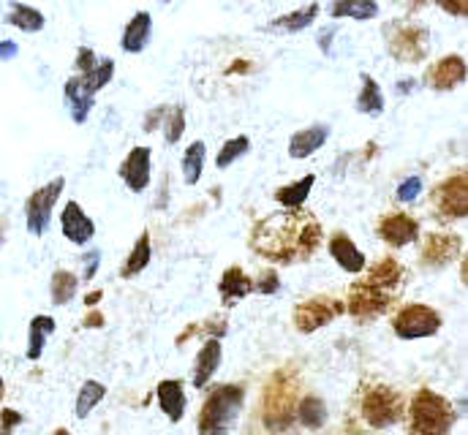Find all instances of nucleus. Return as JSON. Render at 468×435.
I'll list each match as a JSON object with an SVG mask.
<instances>
[{"label":"nucleus","mask_w":468,"mask_h":435,"mask_svg":"<svg viewBox=\"0 0 468 435\" xmlns=\"http://www.w3.org/2000/svg\"><path fill=\"white\" fill-rule=\"evenodd\" d=\"M324 239V226L305 207H283L261 218L250 231V250L275 264L311 261Z\"/></svg>","instance_id":"nucleus-1"},{"label":"nucleus","mask_w":468,"mask_h":435,"mask_svg":"<svg viewBox=\"0 0 468 435\" xmlns=\"http://www.w3.org/2000/svg\"><path fill=\"white\" fill-rule=\"evenodd\" d=\"M153 150L150 147H144V144H136L128 155H125V161H122V166H120V180L128 186V191H133V194H142V191H147V186H150V169H153V155H150Z\"/></svg>","instance_id":"nucleus-15"},{"label":"nucleus","mask_w":468,"mask_h":435,"mask_svg":"<svg viewBox=\"0 0 468 435\" xmlns=\"http://www.w3.org/2000/svg\"><path fill=\"white\" fill-rule=\"evenodd\" d=\"M458 422L455 406L433 389H417L409 403V433L444 435Z\"/></svg>","instance_id":"nucleus-4"},{"label":"nucleus","mask_w":468,"mask_h":435,"mask_svg":"<svg viewBox=\"0 0 468 435\" xmlns=\"http://www.w3.org/2000/svg\"><path fill=\"white\" fill-rule=\"evenodd\" d=\"M164 114H166V107H155V109H153V111H150V117H144V131H153L155 125H161Z\"/></svg>","instance_id":"nucleus-43"},{"label":"nucleus","mask_w":468,"mask_h":435,"mask_svg":"<svg viewBox=\"0 0 468 435\" xmlns=\"http://www.w3.org/2000/svg\"><path fill=\"white\" fill-rule=\"evenodd\" d=\"M99 300H101V292H93V294H88V300H85V302H88V305H96Z\"/></svg>","instance_id":"nucleus-47"},{"label":"nucleus","mask_w":468,"mask_h":435,"mask_svg":"<svg viewBox=\"0 0 468 435\" xmlns=\"http://www.w3.org/2000/svg\"><path fill=\"white\" fill-rule=\"evenodd\" d=\"M327 250H330V256L335 259V264H338L341 270L351 272V275L362 272L365 264H367L365 253L354 245V239H351L346 231H335V234L330 237V242H327Z\"/></svg>","instance_id":"nucleus-19"},{"label":"nucleus","mask_w":468,"mask_h":435,"mask_svg":"<svg viewBox=\"0 0 468 435\" xmlns=\"http://www.w3.org/2000/svg\"><path fill=\"white\" fill-rule=\"evenodd\" d=\"M356 111L370 114V117H378L384 111V93H381L378 82L370 74H362V88H359V96H356Z\"/></svg>","instance_id":"nucleus-33"},{"label":"nucleus","mask_w":468,"mask_h":435,"mask_svg":"<svg viewBox=\"0 0 468 435\" xmlns=\"http://www.w3.org/2000/svg\"><path fill=\"white\" fill-rule=\"evenodd\" d=\"M376 234L389 248H406L420 239V223L409 213H384L376 223Z\"/></svg>","instance_id":"nucleus-13"},{"label":"nucleus","mask_w":468,"mask_h":435,"mask_svg":"<svg viewBox=\"0 0 468 435\" xmlns=\"http://www.w3.org/2000/svg\"><path fill=\"white\" fill-rule=\"evenodd\" d=\"M431 205L436 220L441 223H452V220H466L468 218V175L466 172H455L450 177H444L433 194H431Z\"/></svg>","instance_id":"nucleus-7"},{"label":"nucleus","mask_w":468,"mask_h":435,"mask_svg":"<svg viewBox=\"0 0 468 435\" xmlns=\"http://www.w3.org/2000/svg\"><path fill=\"white\" fill-rule=\"evenodd\" d=\"M99 259H101V253L99 250H90L82 261H85V272H82V281H93V275H96V270H99Z\"/></svg>","instance_id":"nucleus-41"},{"label":"nucleus","mask_w":468,"mask_h":435,"mask_svg":"<svg viewBox=\"0 0 468 435\" xmlns=\"http://www.w3.org/2000/svg\"><path fill=\"white\" fill-rule=\"evenodd\" d=\"M439 5L452 16H466L468 14V0H439Z\"/></svg>","instance_id":"nucleus-40"},{"label":"nucleus","mask_w":468,"mask_h":435,"mask_svg":"<svg viewBox=\"0 0 468 435\" xmlns=\"http://www.w3.org/2000/svg\"><path fill=\"white\" fill-rule=\"evenodd\" d=\"M85 326H90V329L104 326V316H101L99 311H90V313H88V319H85Z\"/></svg>","instance_id":"nucleus-45"},{"label":"nucleus","mask_w":468,"mask_h":435,"mask_svg":"<svg viewBox=\"0 0 468 435\" xmlns=\"http://www.w3.org/2000/svg\"><path fill=\"white\" fill-rule=\"evenodd\" d=\"M297 419L308 430H319L327 422V403L319 395H305L297 403Z\"/></svg>","instance_id":"nucleus-29"},{"label":"nucleus","mask_w":468,"mask_h":435,"mask_svg":"<svg viewBox=\"0 0 468 435\" xmlns=\"http://www.w3.org/2000/svg\"><path fill=\"white\" fill-rule=\"evenodd\" d=\"M389 58L403 63V66H417L425 63L428 52H431V33L422 25H395L387 41Z\"/></svg>","instance_id":"nucleus-9"},{"label":"nucleus","mask_w":468,"mask_h":435,"mask_svg":"<svg viewBox=\"0 0 468 435\" xmlns=\"http://www.w3.org/2000/svg\"><path fill=\"white\" fill-rule=\"evenodd\" d=\"M5 22L14 25V27H19L22 33H38L47 25L44 14L38 8H33V5H25V3H14L11 11L5 14Z\"/></svg>","instance_id":"nucleus-32"},{"label":"nucleus","mask_w":468,"mask_h":435,"mask_svg":"<svg viewBox=\"0 0 468 435\" xmlns=\"http://www.w3.org/2000/svg\"><path fill=\"white\" fill-rule=\"evenodd\" d=\"M150 36H153V16H150V11H136L131 16V22L125 25V30H122L120 47L128 55H139L150 44Z\"/></svg>","instance_id":"nucleus-21"},{"label":"nucleus","mask_w":468,"mask_h":435,"mask_svg":"<svg viewBox=\"0 0 468 435\" xmlns=\"http://www.w3.org/2000/svg\"><path fill=\"white\" fill-rule=\"evenodd\" d=\"M205 161H207V144H205V142H191L188 150L183 153V161H180L186 186H197V183L202 180Z\"/></svg>","instance_id":"nucleus-30"},{"label":"nucleus","mask_w":468,"mask_h":435,"mask_svg":"<svg viewBox=\"0 0 468 435\" xmlns=\"http://www.w3.org/2000/svg\"><path fill=\"white\" fill-rule=\"evenodd\" d=\"M60 231L69 242L88 245L96 237V223L88 218V213L77 202H69L60 213Z\"/></svg>","instance_id":"nucleus-16"},{"label":"nucleus","mask_w":468,"mask_h":435,"mask_svg":"<svg viewBox=\"0 0 468 435\" xmlns=\"http://www.w3.org/2000/svg\"><path fill=\"white\" fill-rule=\"evenodd\" d=\"M19 422H22V417H19L16 411L5 408V411H3V417H0V430H3V433H8V430H11L14 425H19Z\"/></svg>","instance_id":"nucleus-42"},{"label":"nucleus","mask_w":468,"mask_h":435,"mask_svg":"<svg viewBox=\"0 0 468 435\" xmlns=\"http://www.w3.org/2000/svg\"><path fill=\"white\" fill-rule=\"evenodd\" d=\"M444 324L441 313L425 302H409L403 305L395 316H392V332L400 340H422V337H433L439 334V329Z\"/></svg>","instance_id":"nucleus-8"},{"label":"nucleus","mask_w":468,"mask_h":435,"mask_svg":"<svg viewBox=\"0 0 468 435\" xmlns=\"http://www.w3.org/2000/svg\"><path fill=\"white\" fill-rule=\"evenodd\" d=\"M80 292V278L71 272V270H58L52 272V281H49V297H52V305H69Z\"/></svg>","instance_id":"nucleus-31"},{"label":"nucleus","mask_w":468,"mask_h":435,"mask_svg":"<svg viewBox=\"0 0 468 435\" xmlns=\"http://www.w3.org/2000/svg\"><path fill=\"white\" fill-rule=\"evenodd\" d=\"M161 3H169V0H161Z\"/></svg>","instance_id":"nucleus-51"},{"label":"nucleus","mask_w":468,"mask_h":435,"mask_svg":"<svg viewBox=\"0 0 468 435\" xmlns=\"http://www.w3.org/2000/svg\"><path fill=\"white\" fill-rule=\"evenodd\" d=\"M242 403H245V387L242 384L216 387L202 403L197 430L202 435L229 433L234 422H237V417H239V411H242Z\"/></svg>","instance_id":"nucleus-5"},{"label":"nucleus","mask_w":468,"mask_h":435,"mask_svg":"<svg viewBox=\"0 0 468 435\" xmlns=\"http://www.w3.org/2000/svg\"><path fill=\"white\" fill-rule=\"evenodd\" d=\"M63 96H66V104H69V109H71V120H74L77 125L88 122L90 109H93V104H96V96H93L90 90H85V88H82L80 74H74V77L66 82Z\"/></svg>","instance_id":"nucleus-24"},{"label":"nucleus","mask_w":468,"mask_h":435,"mask_svg":"<svg viewBox=\"0 0 468 435\" xmlns=\"http://www.w3.org/2000/svg\"><path fill=\"white\" fill-rule=\"evenodd\" d=\"M99 63V58H96V52L90 49V47H82L80 52H77V63H74V69L82 74V71H90L93 66Z\"/></svg>","instance_id":"nucleus-39"},{"label":"nucleus","mask_w":468,"mask_h":435,"mask_svg":"<svg viewBox=\"0 0 468 435\" xmlns=\"http://www.w3.org/2000/svg\"><path fill=\"white\" fill-rule=\"evenodd\" d=\"M330 139V125L324 122H316V125H308L297 133H292L289 139V158L294 161H303V158H311L316 150H322Z\"/></svg>","instance_id":"nucleus-18"},{"label":"nucleus","mask_w":468,"mask_h":435,"mask_svg":"<svg viewBox=\"0 0 468 435\" xmlns=\"http://www.w3.org/2000/svg\"><path fill=\"white\" fill-rule=\"evenodd\" d=\"M16 52H19V47L14 41H0V60H11V58H16Z\"/></svg>","instance_id":"nucleus-44"},{"label":"nucleus","mask_w":468,"mask_h":435,"mask_svg":"<svg viewBox=\"0 0 468 435\" xmlns=\"http://www.w3.org/2000/svg\"><path fill=\"white\" fill-rule=\"evenodd\" d=\"M66 188V177H55L47 186L36 188L27 202H25V226L33 237H44L49 223H52V210Z\"/></svg>","instance_id":"nucleus-10"},{"label":"nucleus","mask_w":468,"mask_h":435,"mask_svg":"<svg viewBox=\"0 0 468 435\" xmlns=\"http://www.w3.org/2000/svg\"><path fill=\"white\" fill-rule=\"evenodd\" d=\"M150 256H153L150 234H147V231H142V234H139V239L133 242L131 253L125 256V261H122V267H120V275H122V278H136V275L150 264Z\"/></svg>","instance_id":"nucleus-28"},{"label":"nucleus","mask_w":468,"mask_h":435,"mask_svg":"<svg viewBox=\"0 0 468 435\" xmlns=\"http://www.w3.org/2000/svg\"><path fill=\"white\" fill-rule=\"evenodd\" d=\"M314 183H316V175H305V177H300V180H294V183H289V186H281V188L275 191L272 199H275L281 207H303L305 199H308L311 191H314Z\"/></svg>","instance_id":"nucleus-27"},{"label":"nucleus","mask_w":468,"mask_h":435,"mask_svg":"<svg viewBox=\"0 0 468 435\" xmlns=\"http://www.w3.org/2000/svg\"><path fill=\"white\" fill-rule=\"evenodd\" d=\"M3 389H5V387H3V378H0V398H3Z\"/></svg>","instance_id":"nucleus-49"},{"label":"nucleus","mask_w":468,"mask_h":435,"mask_svg":"<svg viewBox=\"0 0 468 435\" xmlns=\"http://www.w3.org/2000/svg\"><path fill=\"white\" fill-rule=\"evenodd\" d=\"M422 188H425V180H422L420 175H411V177H406V180L398 186L395 199H398V202H417V199L422 196Z\"/></svg>","instance_id":"nucleus-37"},{"label":"nucleus","mask_w":468,"mask_h":435,"mask_svg":"<svg viewBox=\"0 0 468 435\" xmlns=\"http://www.w3.org/2000/svg\"><path fill=\"white\" fill-rule=\"evenodd\" d=\"M356 275L359 278L349 286L344 302L354 322H376L378 316L389 313L409 286V270L395 256H384Z\"/></svg>","instance_id":"nucleus-2"},{"label":"nucleus","mask_w":468,"mask_h":435,"mask_svg":"<svg viewBox=\"0 0 468 435\" xmlns=\"http://www.w3.org/2000/svg\"><path fill=\"white\" fill-rule=\"evenodd\" d=\"M414 88H417L414 80H400V82H398V93H411Z\"/></svg>","instance_id":"nucleus-46"},{"label":"nucleus","mask_w":468,"mask_h":435,"mask_svg":"<svg viewBox=\"0 0 468 435\" xmlns=\"http://www.w3.org/2000/svg\"><path fill=\"white\" fill-rule=\"evenodd\" d=\"M463 82H466V58H461V55H447L425 71V85L439 93L455 90Z\"/></svg>","instance_id":"nucleus-14"},{"label":"nucleus","mask_w":468,"mask_h":435,"mask_svg":"<svg viewBox=\"0 0 468 435\" xmlns=\"http://www.w3.org/2000/svg\"><path fill=\"white\" fill-rule=\"evenodd\" d=\"M221 359H224V348H221V337H207L205 345L199 348L197 354V362H194V370H191V381L197 389H205L216 370L221 367Z\"/></svg>","instance_id":"nucleus-17"},{"label":"nucleus","mask_w":468,"mask_h":435,"mask_svg":"<svg viewBox=\"0 0 468 435\" xmlns=\"http://www.w3.org/2000/svg\"><path fill=\"white\" fill-rule=\"evenodd\" d=\"M461 253H463V237L447 234V231H433L420 245V264L425 270H444Z\"/></svg>","instance_id":"nucleus-12"},{"label":"nucleus","mask_w":468,"mask_h":435,"mask_svg":"<svg viewBox=\"0 0 468 435\" xmlns=\"http://www.w3.org/2000/svg\"><path fill=\"white\" fill-rule=\"evenodd\" d=\"M248 150H250V139H248V136H234V139H229V142L218 150L216 166H218V169H229L234 161H239Z\"/></svg>","instance_id":"nucleus-36"},{"label":"nucleus","mask_w":468,"mask_h":435,"mask_svg":"<svg viewBox=\"0 0 468 435\" xmlns=\"http://www.w3.org/2000/svg\"><path fill=\"white\" fill-rule=\"evenodd\" d=\"M319 11H322L319 3H308V5H303L297 11H289L283 16L270 19V25H264V30L267 33H300V30H308L316 22Z\"/></svg>","instance_id":"nucleus-23"},{"label":"nucleus","mask_w":468,"mask_h":435,"mask_svg":"<svg viewBox=\"0 0 468 435\" xmlns=\"http://www.w3.org/2000/svg\"><path fill=\"white\" fill-rule=\"evenodd\" d=\"M333 19H356L367 22L378 16V0H333L330 3Z\"/></svg>","instance_id":"nucleus-25"},{"label":"nucleus","mask_w":468,"mask_h":435,"mask_svg":"<svg viewBox=\"0 0 468 435\" xmlns=\"http://www.w3.org/2000/svg\"><path fill=\"white\" fill-rule=\"evenodd\" d=\"M55 334V319L52 316H33L30 326H27V359L36 362L41 359L44 348H47V340Z\"/></svg>","instance_id":"nucleus-26"},{"label":"nucleus","mask_w":468,"mask_h":435,"mask_svg":"<svg viewBox=\"0 0 468 435\" xmlns=\"http://www.w3.org/2000/svg\"><path fill=\"white\" fill-rule=\"evenodd\" d=\"M107 398V387L99 384V381H85L80 395H77V403H74V417L77 419H88L93 414V408Z\"/></svg>","instance_id":"nucleus-34"},{"label":"nucleus","mask_w":468,"mask_h":435,"mask_svg":"<svg viewBox=\"0 0 468 435\" xmlns=\"http://www.w3.org/2000/svg\"><path fill=\"white\" fill-rule=\"evenodd\" d=\"M411 5H425V3H431V0H409Z\"/></svg>","instance_id":"nucleus-48"},{"label":"nucleus","mask_w":468,"mask_h":435,"mask_svg":"<svg viewBox=\"0 0 468 435\" xmlns=\"http://www.w3.org/2000/svg\"><path fill=\"white\" fill-rule=\"evenodd\" d=\"M218 294L224 308H234L239 300L253 294V278H248L242 267H229L218 281Z\"/></svg>","instance_id":"nucleus-22"},{"label":"nucleus","mask_w":468,"mask_h":435,"mask_svg":"<svg viewBox=\"0 0 468 435\" xmlns=\"http://www.w3.org/2000/svg\"><path fill=\"white\" fill-rule=\"evenodd\" d=\"M155 400H158V408L169 417L172 425H180L183 422V414H186V406H188L183 381H177V378L161 381L158 389H155Z\"/></svg>","instance_id":"nucleus-20"},{"label":"nucleus","mask_w":468,"mask_h":435,"mask_svg":"<svg viewBox=\"0 0 468 435\" xmlns=\"http://www.w3.org/2000/svg\"><path fill=\"white\" fill-rule=\"evenodd\" d=\"M300 373L294 367L275 370L261 392V422L270 433H283L297 422Z\"/></svg>","instance_id":"nucleus-3"},{"label":"nucleus","mask_w":468,"mask_h":435,"mask_svg":"<svg viewBox=\"0 0 468 435\" xmlns=\"http://www.w3.org/2000/svg\"><path fill=\"white\" fill-rule=\"evenodd\" d=\"M346 313V305L344 300H335L330 294H316L305 302H300L292 313V322H294V329L303 332V334H311L322 326L333 324L335 319H341Z\"/></svg>","instance_id":"nucleus-11"},{"label":"nucleus","mask_w":468,"mask_h":435,"mask_svg":"<svg viewBox=\"0 0 468 435\" xmlns=\"http://www.w3.org/2000/svg\"><path fill=\"white\" fill-rule=\"evenodd\" d=\"M161 131H164L166 144H177L183 139V133H186V107L183 104L166 107V114L161 120Z\"/></svg>","instance_id":"nucleus-35"},{"label":"nucleus","mask_w":468,"mask_h":435,"mask_svg":"<svg viewBox=\"0 0 468 435\" xmlns=\"http://www.w3.org/2000/svg\"><path fill=\"white\" fill-rule=\"evenodd\" d=\"M253 292L256 294H278L281 292V278L275 270H264L256 281H253Z\"/></svg>","instance_id":"nucleus-38"},{"label":"nucleus","mask_w":468,"mask_h":435,"mask_svg":"<svg viewBox=\"0 0 468 435\" xmlns=\"http://www.w3.org/2000/svg\"><path fill=\"white\" fill-rule=\"evenodd\" d=\"M0 245H3V231H0Z\"/></svg>","instance_id":"nucleus-50"},{"label":"nucleus","mask_w":468,"mask_h":435,"mask_svg":"<svg viewBox=\"0 0 468 435\" xmlns=\"http://www.w3.org/2000/svg\"><path fill=\"white\" fill-rule=\"evenodd\" d=\"M359 417L373 430L395 428L400 422V417H403V398H400V392L387 387V384L367 387L362 392V400H359Z\"/></svg>","instance_id":"nucleus-6"}]
</instances>
